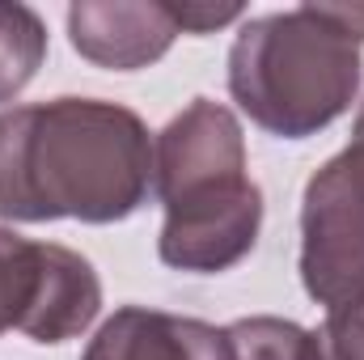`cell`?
Instances as JSON below:
<instances>
[{"label":"cell","instance_id":"obj_7","mask_svg":"<svg viewBox=\"0 0 364 360\" xmlns=\"http://www.w3.org/2000/svg\"><path fill=\"white\" fill-rule=\"evenodd\" d=\"M81 360H233L229 331L203 318L123 305L114 309Z\"/></svg>","mask_w":364,"mask_h":360},{"label":"cell","instance_id":"obj_10","mask_svg":"<svg viewBox=\"0 0 364 360\" xmlns=\"http://www.w3.org/2000/svg\"><path fill=\"white\" fill-rule=\"evenodd\" d=\"M305 360H364V297L326 309V322L309 331Z\"/></svg>","mask_w":364,"mask_h":360},{"label":"cell","instance_id":"obj_11","mask_svg":"<svg viewBox=\"0 0 364 360\" xmlns=\"http://www.w3.org/2000/svg\"><path fill=\"white\" fill-rule=\"evenodd\" d=\"M170 13H174L182 34H212V30L237 21L242 17V4H195L191 0V4H170Z\"/></svg>","mask_w":364,"mask_h":360},{"label":"cell","instance_id":"obj_6","mask_svg":"<svg viewBox=\"0 0 364 360\" xmlns=\"http://www.w3.org/2000/svg\"><path fill=\"white\" fill-rule=\"evenodd\" d=\"M178 21L161 0H77L68 4V38L81 60L110 73H136L157 64L174 38Z\"/></svg>","mask_w":364,"mask_h":360},{"label":"cell","instance_id":"obj_5","mask_svg":"<svg viewBox=\"0 0 364 360\" xmlns=\"http://www.w3.org/2000/svg\"><path fill=\"white\" fill-rule=\"evenodd\" d=\"M97 309L102 280L85 255L0 229V335L21 331L34 344H64L90 331Z\"/></svg>","mask_w":364,"mask_h":360},{"label":"cell","instance_id":"obj_4","mask_svg":"<svg viewBox=\"0 0 364 360\" xmlns=\"http://www.w3.org/2000/svg\"><path fill=\"white\" fill-rule=\"evenodd\" d=\"M301 284L326 309L364 297V102L348 149L305 182Z\"/></svg>","mask_w":364,"mask_h":360},{"label":"cell","instance_id":"obj_1","mask_svg":"<svg viewBox=\"0 0 364 360\" xmlns=\"http://www.w3.org/2000/svg\"><path fill=\"white\" fill-rule=\"evenodd\" d=\"M153 191L144 119L102 97H51L0 110V221L114 225Z\"/></svg>","mask_w":364,"mask_h":360},{"label":"cell","instance_id":"obj_3","mask_svg":"<svg viewBox=\"0 0 364 360\" xmlns=\"http://www.w3.org/2000/svg\"><path fill=\"white\" fill-rule=\"evenodd\" d=\"M364 4H296L250 17L229 47L233 102L279 140H305L360 93Z\"/></svg>","mask_w":364,"mask_h":360},{"label":"cell","instance_id":"obj_9","mask_svg":"<svg viewBox=\"0 0 364 360\" xmlns=\"http://www.w3.org/2000/svg\"><path fill=\"white\" fill-rule=\"evenodd\" d=\"M225 331H229L233 360H305V344H309L305 327L288 318H272V314L237 318Z\"/></svg>","mask_w":364,"mask_h":360},{"label":"cell","instance_id":"obj_2","mask_svg":"<svg viewBox=\"0 0 364 360\" xmlns=\"http://www.w3.org/2000/svg\"><path fill=\"white\" fill-rule=\"evenodd\" d=\"M153 191L166 208L161 263L216 275L237 268L263 229V191L246 170V136L229 106L195 97L153 140Z\"/></svg>","mask_w":364,"mask_h":360},{"label":"cell","instance_id":"obj_8","mask_svg":"<svg viewBox=\"0 0 364 360\" xmlns=\"http://www.w3.org/2000/svg\"><path fill=\"white\" fill-rule=\"evenodd\" d=\"M47 60V26L30 4H0V102H13Z\"/></svg>","mask_w":364,"mask_h":360}]
</instances>
